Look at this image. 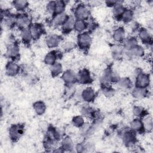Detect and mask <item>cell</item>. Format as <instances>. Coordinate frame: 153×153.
I'll return each mask as SVG.
<instances>
[{
  "label": "cell",
  "mask_w": 153,
  "mask_h": 153,
  "mask_svg": "<svg viewBox=\"0 0 153 153\" xmlns=\"http://www.w3.org/2000/svg\"><path fill=\"white\" fill-rule=\"evenodd\" d=\"M91 42V38L90 34L87 32H81L77 36V44L82 50L88 49Z\"/></svg>",
  "instance_id": "1"
},
{
  "label": "cell",
  "mask_w": 153,
  "mask_h": 153,
  "mask_svg": "<svg viewBox=\"0 0 153 153\" xmlns=\"http://www.w3.org/2000/svg\"><path fill=\"white\" fill-rule=\"evenodd\" d=\"M90 16L88 9L83 4H79L75 10V17L76 19L86 20Z\"/></svg>",
  "instance_id": "2"
},
{
  "label": "cell",
  "mask_w": 153,
  "mask_h": 153,
  "mask_svg": "<svg viewBox=\"0 0 153 153\" xmlns=\"http://www.w3.org/2000/svg\"><path fill=\"white\" fill-rule=\"evenodd\" d=\"M134 132L130 128L124 129L121 133L122 139L124 143L128 146H131L134 145L136 140Z\"/></svg>",
  "instance_id": "3"
},
{
  "label": "cell",
  "mask_w": 153,
  "mask_h": 153,
  "mask_svg": "<svg viewBox=\"0 0 153 153\" xmlns=\"http://www.w3.org/2000/svg\"><path fill=\"white\" fill-rule=\"evenodd\" d=\"M149 83L150 78L149 75L141 72H139L136 79V87L140 88H146L149 85Z\"/></svg>",
  "instance_id": "4"
},
{
  "label": "cell",
  "mask_w": 153,
  "mask_h": 153,
  "mask_svg": "<svg viewBox=\"0 0 153 153\" xmlns=\"http://www.w3.org/2000/svg\"><path fill=\"white\" fill-rule=\"evenodd\" d=\"M91 81L92 78L90 73L86 69H83L76 74V81L81 84H88L90 83Z\"/></svg>",
  "instance_id": "5"
},
{
  "label": "cell",
  "mask_w": 153,
  "mask_h": 153,
  "mask_svg": "<svg viewBox=\"0 0 153 153\" xmlns=\"http://www.w3.org/2000/svg\"><path fill=\"white\" fill-rule=\"evenodd\" d=\"M23 133V127L20 124L13 125L9 129V135L11 139L15 140L22 135Z\"/></svg>",
  "instance_id": "6"
},
{
  "label": "cell",
  "mask_w": 153,
  "mask_h": 153,
  "mask_svg": "<svg viewBox=\"0 0 153 153\" xmlns=\"http://www.w3.org/2000/svg\"><path fill=\"white\" fill-rule=\"evenodd\" d=\"M62 79L66 85H73L76 81V74L71 70H67L62 74Z\"/></svg>",
  "instance_id": "7"
},
{
  "label": "cell",
  "mask_w": 153,
  "mask_h": 153,
  "mask_svg": "<svg viewBox=\"0 0 153 153\" xmlns=\"http://www.w3.org/2000/svg\"><path fill=\"white\" fill-rule=\"evenodd\" d=\"M126 53L129 57H142L144 55L145 50L142 46L137 44L131 48L126 50Z\"/></svg>",
  "instance_id": "8"
},
{
  "label": "cell",
  "mask_w": 153,
  "mask_h": 153,
  "mask_svg": "<svg viewBox=\"0 0 153 153\" xmlns=\"http://www.w3.org/2000/svg\"><path fill=\"white\" fill-rule=\"evenodd\" d=\"M29 28L30 29L33 39H38L41 36V35L43 33L44 30L43 26L38 23L31 25Z\"/></svg>",
  "instance_id": "9"
},
{
  "label": "cell",
  "mask_w": 153,
  "mask_h": 153,
  "mask_svg": "<svg viewBox=\"0 0 153 153\" xmlns=\"http://www.w3.org/2000/svg\"><path fill=\"white\" fill-rule=\"evenodd\" d=\"M20 71V66L15 62H9L6 65L5 72L6 74L10 76H14L16 75Z\"/></svg>",
  "instance_id": "10"
},
{
  "label": "cell",
  "mask_w": 153,
  "mask_h": 153,
  "mask_svg": "<svg viewBox=\"0 0 153 153\" xmlns=\"http://www.w3.org/2000/svg\"><path fill=\"white\" fill-rule=\"evenodd\" d=\"M95 96V92L91 87H87L84 88L81 93L82 99L87 102H92L94 99Z\"/></svg>",
  "instance_id": "11"
},
{
  "label": "cell",
  "mask_w": 153,
  "mask_h": 153,
  "mask_svg": "<svg viewBox=\"0 0 153 153\" xmlns=\"http://www.w3.org/2000/svg\"><path fill=\"white\" fill-rule=\"evenodd\" d=\"M6 56L8 58L15 59L19 56V48L16 44H10L7 49Z\"/></svg>",
  "instance_id": "12"
},
{
  "label": "cell",
  "mask_w": 153,
  "mask_h": 153,
  "mask_svg": "<svg viewBox=\"0 0 153 153\" xmlns=\"http://www.w3.org/2000/svg\"><path fill=\"white\" fill-rule=\"evenodd\" d=\"M130 128L134 133L135 132L141 133V132L145 131L143 121L139 118L134 119L130 123Z\"/></svg>",
  "instance_id": "13"
},
{
  "label": "cell",
  "mask_w": 153,
  "mask_h": 153,
  "mask_svg": "<svg viewBox=\"0 0 153 153\" xmlns=\"http://www.w3.org/2000/svg\"><path fill=\"white\" fill-rule=\"evenodd\" d=\"M68 17L65 13L54 14L52 19V23L54 26H62L68 19Z\"/></svg>",
  "instance_id": "14"
},
{
  "label": "cell",
  "mask_w": 153,
  "mask_h": 153,
  "mask_svg": "<svg viewBox=\"0 0 153 153\" xmlns=\"http://www.w3.org/2000/svg\"><path fill=\"white\" fill-rule=\"evenodd\" d=\"M29 23V18L26 14H19L16 16V24L22 29L27 27Z\"/></svg>",
  "instance_id": "15"
},
{
  "label": "cell",
  "mask_w": 153,
  "mask_h": 153,
  "mask_svg": "<svg viewBox=\"0 0 153 153\" xmlns=\"http://www.w3.org/2000/svg\"><path fill=\"white\" fill-rule=\"evenodd\" d=\"M75 20L74 17L69 16L66 22L62 26V31L65 33H68L74 29Z\"/></svg>",
  "instance_id": "16"
},
{
  "label": "cell",
  "mask_w": 153,
  "mask_h": 153,
  "mask_svg": "<svg viewBox=\"0 0 153 153\" xmlns=\"http://www.w3.org/2000/svg\"><path fill=\"white\" fill-rule=\"evenodd\" d=\"M139 37L141 41L145 44H151L152 42V37L149 32L145 28L139 29Z\"/></svg>",
  "instance_id": "17"
},
{
  "label": "cell",
  "mask_w": 153,
  "mask_h": 153,
  "mask_svg": "<svg viewBox=\"0 0 153 153\" xmlns=\"http://www.w3.org/2000/svg\"><path fill=\"white\" fill-rule=\"evenodd\" d=\"M61 41V38L59 36L56 35H50L45 39L47 46L50 48L56 47Z\"/></svg>",
  "instance_id": "18"
},
{
  "label": "cell",
  "mask_w": 153,
  "mask_h": 153,
  "mask_svg": "<svg viewBox=\"0 0 153 153\" xmlns=\"http://www.w3.org/2000/svg\"><path fill=\"white\" fill-rule=\"evenodd\" d=\"M125 35L126 32L124 29L123 27H118L114 30L112 37L116 42H121L125 39Z\"/></svg>",
  "instance_id": "19"
},
{
  "label": "cell",
  "mask_w": 153,
  "mask_h": 153,
  "mask_svg": "<svg viewBox=\"0 0 153 153\" xmlns=\"http://www.w3.org/2000/svg\"><path fill=\"white\" fill-rule=\"evenodd\" d=\"M20 35L23 42L25 44H29L33 39L29 27H25L21 29Z\"/></svg>",
  "instance_id": "20"
},
{
  "label": "cell",
  "mask_w": 153,
  "mask_h": 153,
  "mask_svg": "<svg viewBox=\"0 0 153 153\" xmlns=\"http://www.w3.org/2000/svg\"><path fill=\"white\" fill-rule=\"evenodd\" d=\"M57 51H51L48 53L44 58V62L48 65H53L56 63L57 59L58 58Z\"/></svg>",
  "instance_id": "21"
},
{
  "label": "cell",
  "mask_w": 153,
  "mask_h": 153,
  "mask_svg": "<svg viewBox=\"0 0 153 153\" xmlns=\"http://www.w3.org/2000/svg\"><path fill=\"white\" fill-rule=\"evenodd\" d=\"M125 10H126V8L124 7V6L121 3H120V2H118L116 5H115L113 7V9H112L113 15L116 19H121V16Z\"/></svg>",
  "instance_id": "22"
},
{
  "label": "cell",
  "mask_w": 153,
  "mask_h": 153,
  "mask_svg": "<svg viewBox=\"0 0 153 153\" xmlns=\"http://www.w3.org/2000/svg\"><path fill=\"white\" fill-rule=\"evenodd\" d=\"M133 96L136 99H142L145 97L148 94V90L146 88L136 87L133 90L131 93Z\"/></svg>",
  "instance_id": "23"
},
{
  "label": "cell",
  "mask_w": 153,
  "mask_h": 153,
  "mask_svg": "<svg viewBox=\"0 0 153 153\" xmlns=\"http://www.w3.org/2000/svg\"><path fill=\"white\" fill-rule=\"evenodd\" d=\"M88 27V23L85 20L76 19L74 25V29L78 32H83Z\"/></svg>",
  "instance_id": "24"
},
{
  "label": "cell",
  "mask_w": 153,
  "mask_h": 153,
  "mask_svg": "<svg viewBox=\"0 0 153 153\" xmlns=\"http://www.w3.org/2000/svg\"><path fill=\"white\" fill-rule=\"evenodd\" d=\"M33 108L35 112L39 115H42L46 109V106L44 102L42 101H37L33 104Z\"/></svg>",
  "instance_id": "25"
},
{
  "label": "cell",
  "mask_w": 153,
  "mask_h": 153,
  "mask_svg": "<svg viewBox=\"0 0 153 153\" xmlns=\"http://www.w3.org/2000/svg\"><path fill=\"white\" fill-rule=\"evenodd\" d=\"M124 47L120 45H115L112 47V56L115 59H119L122 57L124 52Z\"/></svg>",
  "instance_id": "26"
},
{
  "label": "cell",
  "mask_w": 153,
  "mask_h": 153,
  "mask_svg": "<svg viewBox=\"0 0 153 153\" xmlns=\"http://www.w3.org/2000/svg\"><path fill=\"white\" fill-rule=\"evenodd\" d=\"M117 83L118 84V86L123 90L130 89L132 86L131 81L128 77L120 78Z\"/></svg>",
  "instance_id": "27"
},
{
  "label": "cell",
  "mask_w": 153,
  "mask_h": 153,
  "mask_svg": "<svg viewBox=\"0 0 153 153\" xmlns=\"http://www.w3.org/2000/svg\"><path fill=\"white\" fill-rule=\"evenodd\" d=\"M137 45V40L135 37H130L126 39H124V50H128L134 46Z\"/></svg>",
  "instance_id": "28"
},
{
  "label": "cell",
  "mask_w": 153,
  "mask_h": 153,
  "mask_svg": "<svg viewBox=\"0 0 153 153\" xmlns=\"http://www.w3.org/2000/svg\"><path fill=\"white\" fill-rule=\"evenodd\" d=\"M133 12L131 10L126 8L121 16V20H122L124 23H128L131 22L133 18Z\"/></svg>",
  "instance_id": "29"
},
{
  "label": "cell",
  "mask_w": 153,
  "mask_h": 153,
  "mask_svg": "<svg viewBox=\"0 0 153 153\" xmlns=\"http://www.w3.org/2000/svg\"><path fill=\"white\" fill-rule=\"evenodd\" d=\"M112 73V72L109 69H107L104 72L101 77V82L103 86L109 85L108 84L111 82Z\"/></svg>",
  "instance_id": "30"
},
{
  "label": "cell",
  "mask_w": 153,
  "mask_h": 153,
  "mask_svg": "<svg viewBox=\"0 0 153 153\" xmlns=\"http://www.w3.org/2000/svg\"><path fill=\"white\" fill-rule=\"evenodd\" d=\"M13 5L17 11H23L27 7L28 2L25 0H16L13 2Z\"/></svg>",
  "instance_id": "31"
},
{
  "label": "cell",
  "mask_w": 153,
  "mask_h": 153,
  "mask_svg": "<svg viewBox=\"0 0 153 153\" xmlns=\"http://www.w3.org/2000/svg\"><path fill=\"white\" fill-rule=\"evenodd\" d=\"M51 73L53 76H57L60 74L63 71V68L60 63L56 62L54 64L51 66L50 68Z\"/></svg>",
  "instance_id": "32"
},
{
  "label": "cell",
  "mask_w": 153,
  "mask_h": 153,
  "mask_svg": "<svg viewBox=\"0 0 153 153\" xmlns=\"http://www.w3.org/2000/svg\"><path fill=\"white\" fill-rule=\"evenodd\" d=\"M73 142L72 139L69 137H66L62 140V147L65 151H69L73 148Z\"/></svg>",
  "instance_id": "33"
},
{
  "label": "cell",
  "mask_w": 153,
  "mask_h": 153,
  "mask_svg": "<svg viewBox=\"0 0 153 153\" xmlns=\"http://www.w3.org/2000/svg\"><path fill=\"white\" fill-rule=\"evenodd\" d=\"M56 8H55V14H60L64 13L66 4L63 1H56Z\"/></svg>",
  "instance_id": "34"
},
{
  "label": "cell",
  "mask_w": 153,
  "mask_h": 153,
  "mask_svg": "<svg viewBox=\"0 0 153 153\" xmlns=\"http://www.w3.org/2000/svg\"><path fill=\"white\" fill-rule=\"evenodd\" d=\"M133 114L136 117H143L145 115V110L140 106H135L133 109Z\"/></svg>",
  "instance_id": "35"
},
{
  "label": "cell",
  "mask_w": 153,
  "mask_h": 153,
  "mask_svg": "<svg viewBox=\"0 0 153 153\" xmlns=\"http://www.w3.org/2000/svg\"><path fill=\"white\" fill-rule=\"evenodd\" d=\"M143 121V126L145 130H146L148 131H151L153 127V123H152V119L151 117H147L144 118Z\"/></svg>",
  "instance_id": "36"
},
{
  "label": "cell",
  "mask_w": 153,
  "mask_h": 153,
  "mask_svg": "<svg viewBox=\"0 0 153 153\" xmlns=\"http://www.w3.org/2000/svg\"><path fill=\"white\" fill-rule=\"evenodd\" d=\"M72 124L77 127H81L84 124V120L81 115L75 116L72 118Z\"/></svg>",
  "instance_id": "37"
},
{
  "label": "cell",
  "mask_w": 153,
  "mask_h": 153,
  "mask_svg": "<svg viewBox=\"0 0 153 153\" xmlns=\"http://www.w3.org/2000/svg\"><path fill=\"white\" fill-rule=\"evenodd\" d=\"M102 93L105 96L110 97H112L114 95L115 90L113 88H112L111 87H110L109 85L103 86Z\"/></svg>",
  "instance_id": "38"
},
{
  "label": "cell",
  "mask_w": 153,
  "mask_h": 153,
  "mask_svg": "<svg viewBox=\"0 0 153 153\" xmlns=\"http://www.w3.org/2000/svg\"><path fill=\"white\" fill-rule=\"evenodd\" d=\"M76 46V44L74 42L71 41H68L63 43L62 47L65 51H69L73 50L74 48H75Z\"/></svg>",
  "instance_id": "39"
},
{
  "label": "cell",
  "mask_w": 153,
  "mask_h": 153,
  "mask_svg": "<svg viewBox=\"0 0 153 153\" xmlns=\"http://www.w3.org/2000/svg\"><path fill=\"white\" fill-rule=\"evenodd\" d=\"M55 8H56V2L55 1H50L47 4L46 9L49 13L54 15Z\"/></svg>",
  "instance_id": "40"
},
{
  "label": "cell",
  "mask_w": 153,
  "mask_h": 153,
  "mask_svg": "<svg viewBox=\"0 0 153 153\" xmlns=\"http://www.w3.org/2000/svg\"><path fill=\"white\" fill-rule=\"evenodd\" d=\"M82 114L84 115H92L91 108L90 106H85L82 109Z\"/></svg>",
  "instance_id": "41"
},
{
  "label": "cell",
  "mask_w": 153,
  "mask_h": 153,
  "mask_svg": "<svg viewBox=\"0 0 153 153\" xmlns=\"http://www.w3.org/2000/svg\"><path fill=\"white\" fill-rule=\"evenodd\" d=\"M40 128L42 130H47L48 128V123H46L45 121H41L39 124Z\"/></svg>",
  "instance_id": "42"
},
{
  "label": "cell",
  "mask_w": 153,
  "mask_h": 153,
  "mask_svg": "<svg viewBox=\"0 0 153 153\" xmlns=\"http://www.w3.org/2000/svg\"><path fill=\"white\" fill-rule=\"evenodd\" d=\"M119 1H106L107 5H108L110 7H114L115 5H116Z\"/></svg>",
  "instance_id": "43"
}]
</instances>
